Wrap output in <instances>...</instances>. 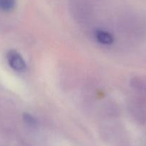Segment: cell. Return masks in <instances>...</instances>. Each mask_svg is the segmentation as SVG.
Instances as JSON below:
<instances>
[{
  "instance_id": "cell-1",
  "label": "cell",
  "mask_w": 146,
  "mask_h": 146,
  "mask_svg": "<svg viewBox=\"0 0 146 146\" xmlns=\"http://www.w3.org/2000/svg\"><path fill=\"white\" fill-rule=\"evenodd\" d=\"M7 57L9 64L13 69L17 71H22L25 69V62L21 56L17 51L11 50L7 53Z\"/></svg>"
},
{
  "instance_id": "cell-2",
  "label": "cell",
  "mask_w": 146,
  "mask_h": 146,
  "mask_svg": "<svg viewBox=\"0 0 146 146\" xmlns=\"http://www.w3.org/2000/svg\"><path fill=\"white\" fill-rule=\"evenodd\" d=\"M95 38L100 44L110 45L114 41L113 36L110 33L103 30H97L95 32Z\"/></svg>"
},
{
  "instance_id": "cell-3",
  "label": "cell",
  "mask_w": 146,
  "mask_h": 146,
  "mask_svg": "<svg viewBox=\"0 0 146 146\" xmlns=\"http://www.w3.org/2000/svg\"><path fill=\"white\" fill-rule=\"evenodd\" d=\"M17 0H0V9L4 11H12L16 7Z\"/></svg>"
},
{
  "instance_id": "cell-4",
  "label": "cell",
  "mask_w": 146,
  "mask_h": 146,
  "mask_svg": "<svg viewBox=\"0 0 146 146\" xmlns=\"http://www.w3.org/2000/svg\"><path fill=\"white\" fill-rule=\"evenodd\" d=\"M24 120L26 122V123H27L29 125H34L36 124V120L29 114H24Z\"/></svg>"
}]
</instances>
